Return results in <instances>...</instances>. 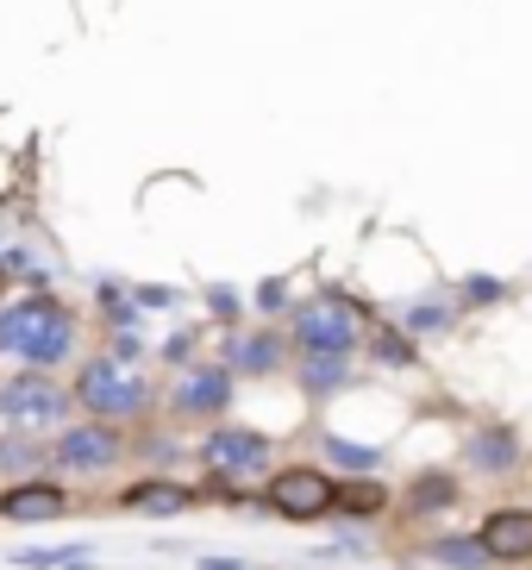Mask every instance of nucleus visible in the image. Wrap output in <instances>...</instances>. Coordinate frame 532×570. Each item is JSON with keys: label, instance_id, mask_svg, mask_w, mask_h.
<instances>
[{"label": "nucleus", "instance_id": "f257e3e1", "mask_svg": "<svg viewBox=\"0 0 532 570\" xmlns=\"http://www.w3.org/2000/svg\"><path fill=\"white\" fill-rule=\"evenodd\" d=\"M76 333H82V320L76 307H63L50 288L38 295H19V302L0 307V352L19 357L26 370H57L76 357Z\"/></svg>", "mask_w": 532, "mask_h": 570}, {"label": "nucleus", "instance_id": "f03ea898", "mask_svg": "<svg viewBox=\"0 0 532 570\" xmlns=\"http://www.w3.org/2000/svg\"><path fill=\"white\" fill-rule=\"evenodd\" d=\"M69 407H76V395L50 370H19V376L0 383V433L45 439L57 426H69Z\"/></svg>", "mask_w": 532, "mask_h": 570}, {"label": "nucleus", "instance_id": "7ed1b4c3", "mask_svg": "<svg viewBox=\"0 0 532 570\" xmlns=\"http://www.w3.org/2000/svg\"><path fill=\"white\" fill-rule=\"evenodd\" d=\"M76 407H88V420H145L150 414V383L138 376L132 364H119V357H88L82 370H76Z\"/></svg>", "mask_w": 532, "mask_h": 570}, {"label": "nucleus", "instance_id": "20e7f679", "mask_svg": "<svg viewBox=\"0 0 532 570\" xmlns=\"http://www.w3.org/2000/svg\"><path fill=\"white\" fill-rule=\"evenodd\" d=\"M295 314V345L301 352H338V357H351L357 345H364V307L357 302H345V295H314V302H295L288 307Z\"/></svg>", "mask_w": 532, "mask_h": 570}, {"label": "nucleus", "instance_id": "39448f33", "mask_svg": "<svg viewBox=\"0 0 532 570\" xmlns=\"http://www.w3.org/2000/svg\"><path fill=\"white\" fill-rule=\"evenodd\" d=\"M119 458H126V433L114 420H76V426H57V439H50L57 476H107Z\"/></svg>", "mask_w": 532, "mask_h": 570}, {"label": "nucleus", "instance_id": "423d86ee", "mask_svg": "<svg viewBox=\"0 0 532 570\" xmlns=\"http://www.w3.org/2000/svg\"><path fill=\"white\" fill-rule=\"evenodd\" d=\"M200 470L214 476L219 495H238V483H250L257 470L269 464V439L250 433V426H214V433L200 439Z\"/></svg>", "mask_w": 532, "mask_h": 570}, {"label": "nucleus", "instance_id": "0eeeda50", "mask_svg": "<svg viewBox=\"0 0 532 570\" xmlns=\"http://www.w3.org/2000/svg\"><path fill=\"white\" fill-rule=\"evenodd\" d=\"M264 502H269V514H283V520H326L338 508V483L314 464H288L264 483Z\"/></svg>", "mask_w": 532, "mask_h": 570}, {"label": "nucleus", "instance_id": "6e6552de", "mask_svg": "<svg viewBox=\"0 0 532 570\" xmlns=\"http://www.w3.org/2000/svg\"><path fill=\"white\" fill-rule=\"evenodd\" d=\"M233 389L238 376L219 357H207V364H183V376H176V389H169V414L183 420V426H195V420H219L226 407H233Z\"/></svg>", "mask_w": 532, "mask_h": 570}, {"label": "nucleus", "instance_id": "1a4fd4ad", "mask_svg": "<svg viewBox=\"0 0 532 570\" xmlns=\"http://www.w3.org/2000/svg\"><path fill=\"white\" fill-rule=\"evenodd\" d=\"M57 514H69V495H63V483H50V476H26V483L0 489V520L38 527V520H57Z\"/></svg>", "mask_w": 532, "mask_h": 570}, {"label": "nucleus", "instance_id": "9d476101", "mask_svg": "<svg viewBox=\"0 0 532 570\" xmlns=\"http://www.w3.org/2000/svg\"><path fill=\"white\" fill-rule=\"evenodd\" d=\"M119 508L138 514V520H176V514H188V508H200V495L188 483H169V476H145V483H132L119 495Z\"/></svg>", "mask_w": 532, "mask_h": 570}, {"label": "nucleus", "instance_id": "9b49d317", "mask_svg": "<svg viewBox=\"0 0 532 570\" xmlns=\"http://www.w3.org/2000/svg\"><path fill=\"white\" fill-rule=\"evenodd\" d=\"M476 539L489 546L495 564H526L532 558V508H495Z\"/></svg>", "mask_w": 532, "mask_h": 570}, {"label": "nucleus", "instance_id": "f8f14e48", "mask_svg": "<svg viewBox=\"0 0 532 570\" xmlns=\"http://www.w3.org/2000/svg\"><path fill=\"white\" fill-rule=\"evenodd\" d=\"M226 370H233V376H276V370H283V333H269V326L233 333L226 338Z\"/></svg>", "mask_w": 532, "mask_h": 570}, {"label": "nucleus", "instance_id": "ddd939ff", "mask_svg": "<svg viewBox=\"0 0 532 570\" xmlns=\"http://www.w3.org/2000/svg\"><path fill=\"white\" fill-rule=\"evenodd\" d=\"M464 458H470V470H483V476H501V470H514L520 464V439H514V426H476V433L464 439Z\"/></svg>", "mask_w": 532, "mask_h": 570}, {"label": "nucleus", "instance_id": "4468645a", "mask_svg": "<svg viewBox=\"0 0 532 570\" xmlns=\"http://www.w3.org/2000/svg\"><path fill=\"white\" fill-rule=\"evenodd\" d=\"M401 508H407V514H445V508H457V476H451V470H420L414 483L401 489Z\"/></svg>", "mask_w": 532, "mask_h": 570}, {"label": "nucleus", "instance_id": "2eb2a0df", "mask_svg": "<svg viewBox=\"0 0 532 570\" xmlns=\"http://www.w3.org/2000/svg\"><path fill=\"white\" fill-rule=\"evenodd\" d=\"M364 352L376 357V364H388V370H414L420 364V338L401 333L395 320H376V326H364Z\"/></svg>", "mask_w": 532, "mask_h": 570}, {"label": "nucleus", "instance_id": "dca6fc26", "mask_svg": "<svg viewBox=\"0 0 532 570\" xmlns=\"http://www.w3.org/2000/svg\"><path fill=\"white\" fill-rule=\"evenodd\" d=\"M426 558H433V564H445V570H495V558H489V546L476 533L433 539V546H426Z\"/></svg>", "mask_w": 532, "mask_h": 570}, {"label": "nucleus", "instance_id": "f3484780", "mask_svg": "<svg viewBox=\"0 0 532 570\" xmlns=\"http://www.w3.org/2000/svg\"><path fill=\"white\" fill-rule=\"evenodd\" d=\"M451 320H457V295H420V302H407L395 314V326L420 338V333H445Z\"/></svg>", "mask_w": 532, "mask_h": 570}, {"label": "nucleus", "instance_id": "a211bd4d", "mask_svg": "<svg viewBox=\"0 0 532 570\" xmlns=\"http://www.w3.org/2000/svg\"><path fill=\"white\" fill-rule=\"evenodd\" d=\"M301 389L307 395H333V389H345L351 383V357H338V352H301Z\"/></svg>", "mask_w": 532, "mask_h": 570}, {"label": "nucleus", "instance_id": "6ab92c4d", "mask_svg": "<svg viewBox=\"0 0 532 570\" xmlns=\"http://www.w3.org/2000/svg\"><path fill=\"white\" fill-rule=\"evenodd\" d=\"M50 464V445H38V439H26V433H0V470L7 476H32V470H45Z\"/></svg>", "mask_w": 532, "mask_h": 570}, {"label": "nucleus", "instance_id": "aec40b11", "mask_svg": "<svg viewBox=\"0 0 532 570\" xmlns=\"http://www.w3.org/2000/svg\"><path fill=\"white\" fill-rule=\"evenodd\" d=\"M383 508H388V489L370 483V476H357V483L338 489V508H333V514H345V520H376Z\"/></svg>", "mask_w": 532, "mask_h": 570}, {"label": "nucleus", "instance_id": "412c9836", "mask_svg": "<svg viewBox=\"0 0 532 570\" xmlns=\"http://www.w3.org/2000/svg\"><path fill=\"white\" fill-rule=\"evenodd\" d=\"M326 458H333L345 476H370V470L383 464V452H376V445H357V439H338V433H326Z\"/></svg>", "mask_w": 532, "mask_h": 570}, {"label": "nucleus", "instance_id": "4be33fe9", "mask_svg": "<svg viewBox=\"0 0 532 570\" xmlns=\"http://www.w3.org/2000/svg\"><path fill=\"white\" fill-rule=\"evenodd\" d=\"M19 564L26 570H88L95 552L88 546H57V552H19Z\"/></svg>", "mask_w": 532, "mask_h": 570}, {"label": "nucleus", "instance_id": "5701e85b", "mask_svg": "<svg viewBox=\"0 0 532 570\" xmlns=\"http://www.w3.org/2000/svg\"><path fill=\"white\" fill-rule=\"evenodd\" d=\"M250 307H257V314H288V307H295V288H288V276H264V283H257V295H250Z\"/></svg>", "mask_w": 532, "mask_h": 570}, {"label": "nucleus", "instance_id": "b1692460", "mask_svg": "<svg viewBox=\"0 0 532 570\" xmlns=\"http://www.w3.org/2000/svg\"><path fill=\"white\" fill-rule=\"evenodd\" d=\"M200 302H207V314H214V320H226V326H238V320H245V295H238L233 283L200 288Z\"/></svg>", "mask_w": 532, "mask_h": 570}, {"label": "nucleus", "instance_id": "393cba45", "mask_svg": "<svg viewBox=\"0 0 532 570\" xmlns=\"http://www.w3.org/2000/svg\"><path fill=\"white\" fill-rule=\"evenodd\" d=\"M457 302L495 307V302H508V283H495V276H464V283H457Z\"/></svg>", "mask_w": 532, "mask_h": 570}, {"label": "nucleus", "instance_id": "a878e982", "mask_svg": "<svg viewBox=\"0 0 532 570\" xmlns=\"http://www.w3.org/2000/svg\"><path fill=\"white\" fill-rule=\"evenodd\" d=\"M132 302L145 307V314H164V307L183 302V288H169V283H132Z\"/></svg>", "mask_w": 532, "mask_h": 570}, {"label": "nucleus", "instance_id": "bb28decb", "mask_svg": "<svg viewBox=\"0 0 532 570\" xmlns=\"http://www.w3.org/2000/svg\"><path fill=\"white\" fill-rule=\"evenodd\" d=\"M188 352H195V333H169V345H164V364H176V370H183V364H195Z\"/></svg>", "mask_w": 532, "mask_h": 570}, {"label": "nucleus", "instance_id": "cd10ccee", "mask_svg": "<svg viewBox=\"0 0 532 570\" xmlns=\"http://www.w3.org/2000/svg\"><path fill=\"white\" fill-rule=\"evenodd\" d=\"M114 357H119V364H138V357H145V338H138V333H114Z\"/></svg>", "mask_w": 532, "mask_h": 570}]
</instances>
